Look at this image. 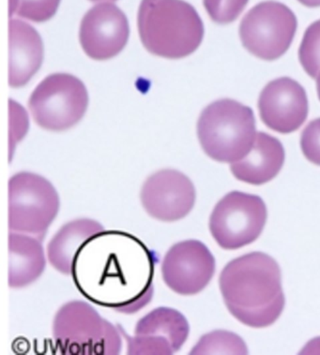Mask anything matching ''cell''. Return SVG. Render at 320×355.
Wrapping results in <instances>:
<instances>
[{
  "label": "cell",
  "instance_id": "6da1fadb",
  "mask_svg": "<svg viewBox=\"0 0 320 355\" xmlns=\"http://www.w3.org/2000/svg\"><path fill=\"white\" fill-rule=\"evenodd\" d=\"M156 261L153 250L132 234L103 231L80 250L71 277L93 303L132 314L153 298Z\"/></svg>",
  "mask_w": 320,
  "mask_h": 355
},
{
  "label": "cell",
  "instance_id": "7a4b0ae2",
  "mask_svg": "<svg viewBox=\"0 0 320 355\" xmlns=\"http://www.w3.org/2000/svg\"><path fill=\"white\" fill-rule=\"evenodd\" d=\"M219 284L229 312L248 327H269L285 308L281 269L265 253L252 252L230 261Z\"/></svg>",
  "mask_w": 320,
  "mask_h": 355
},
{
  "label": "cell",
  "instance_id": "3957f363",
  "mask_svg": "<svg viewBox=\"0 0 320 355\" xmlns=\"http://www.w3.org/2000/svg\"><path fill=\"white\" fill-rule=\"evenodd\" d=\"M138 31L149 52L171 60L193 54L204 37L201 18L183 0H142Z\"/></svg>",
  "mask_w": 320,
  "mask_h": 355
},
{
  "label": "cell",
  "instance_id": "277c9868",
  "mask_svg": "<svg viewBox=\"0 0 320 355\" xmlns=\"http://www.w3.org/2000/svg\"><path fill=\"white\" fill-rule=\"evenodd\" d=\"M257 135L254 112L230 98L210 104L197 123V135L205 153L226 164H234L246 157Z\"/></svg>",
  "mask_w": 320,
  "mask_h": 355
},
{
  "label": "cell",
  "instance_id": "5b68a950",
  "mask_svg": "<svg viewBox=\"0 0 320 355\" xmlns=\"http://www.w3.org/2000/svg\"><path fill=\"white\" fill-rule=\"evenodd\" d=\"M53 338L61 354H119L121 332L90 304L71 301L61 306L53 322Z\"/></svg>",
  "mask_w": 320,
  "mask_h": 355
},
{
  "label": "cell",
  "instance_id": "8992f818",
  "mask_svg": "<svg viewBox=\"0 0 320 355\" xmlns=\"http://www.w3.org/2000/svg\"><path fill=\"white\" fill-rule=\"evenodd\" d=\"M60 201L54 186L41 175L19 173L9 181V229L40 240L60 211Z\"/></svg>",
  "mask_w": 320,
  "mask_h": 355
},
{
  "label": "cell",
  "instance_id": "52a82bcc",
  "mask_svg": "<svg viewBox=\"0 0 320 355\" xmlns=\"http://www.w3.org/2000/svg\"><path fill=\"white\" fill-rule=\"evenodd\" d=\"M89 104L87 88L71 74L48 76L32 93L29 110L40 127L60 132L81 120Z\"/></svg>",
  "mask_w": 320,
  "mask_h": 355
},
{
  "label": "cell",
  "instance_id": "ba28073f",
  "mask_svg": "<svg viewBox=\"0 0 320 355\" xmlns=\"http://www.w3.org/2000/svg\"><path fill=\"white\" fill-rule=\"evenodd\" d=\"M297 28V18L289 7L280 2L264 1L242 18L239 38L251 54L273 61L289 49Z\"/></svg>",
  "mask_w": 320,
  "mask_h": 355
},
{
  "label": "cell",
  "instance_id": "9c48e42d",
  "mask_svg": "<svg viewBox=\"0 0 320 355\" xmlns=\"http://www.w3.org/2000/svg\"><path fill=\"white\" fill-rule=\"evenodd\" d=\"M266 221L267 207L260 196L232 191L213 209L210 231L221 248L238 250L260 237Z\"/></svg>",
  "mask_w": 320,
  "mask_h": 355
},
{
  "label": "cell",
  "instance_id": "30bf717a",
  "mask_svg": "<svg viewBox=\"0 0 320 355\" xmlns=\"http://www.w3.org/2000/svg\"><path fill=\"white\" fill-rule=\"evenodd\" d=\"M162 279L173 292L194 295L202 292L215 272V259L207 245L186 240L172 245L161 266Z\"/></svg>",
  "mask_w": 320,
  "mask_h": 355
},
{
  "label": "cell",
  "instance_id": "8fae6325",
  "mask_svg": "<svg viewBox=\"0 0 320 355\" xmlns=\"http://www.w3.org/2000/svg\"><path fill=\"white\" fill-rule=\"evenodd\" d=\"M193 182L178 171L161 170L149 176L140 192L141 204L151 218L164 223L183 220L196 204Z\"/></svg>",
  "mask_w": 320,
  "mask_h": 355
},
{
  "label": "cell",
  "instance_id": "7c38bea8",
  "mask_svg": "<svg viewBox=\"0 0 320 355\" xmlns=\"http://www.w3.org/2000/svg\"><path fill=\"white\" fill-rule=\"evenodd\" d=\"M128 344V354H174L186 343L190 332L188 321L180 311L158 308L138 321L135 336L119 328Z\"/></svg>",
  "mask_w": 320,
  "mask_h": 355
},
{
  "label": "cell",
  "instance_id": "4fadbf2b",
  "mask_svg": "<svg viewBox=\"0 0 320 355\" xmlns=\"http://www.w3.org/2000/svg\"><path fill=\"white\" fill-rule=\"evenodd\" d=\"M308 106L305 88L289 77L269 82L258 100L264 124L283 135L294 132L303 126L308 116Z\"/></svg>",
  "mask_w": 320,
  "mask_h": 355
},
{
  "label": "cell",
  "instance_id": "5bb4252c",
  "mask_svg": "<svg viewBox=\"0 0 320 355\" xmlns=\"http://www.w3.org/2000/svg\"><path fill=\"white\" fill-rule=\"evenodd\" d=\"M126 15L116 5L101 3L86 13L80 26L83 50L95 60H106L119 54L129 38Z\"/></svg>",
  "mask_w": 320,
  "mask_h": 355
},
{
  "label": "cell",
  "instance_id": "9a60e30c",
  "mask_svg": "<svg viewBox=\"0 0 320 355\" xmlns=\"http://www.w3.org/2000/svg\"><path fill=\"white\" fill-rule=\"evenodd\" d=\"M10 74L12 87L25 85L44 60V45L38 32L20 20L10 21Z\"/></svg>",
  "mask_w": 320,
  "mask_h": 355
},
{
  "label": "cell",
  "instance_id": "2e32d148",
  "mask_svg": "<svg viewBox=\"0 0 320 355\" xmlns=\"http://www.w3.org/2000/svg\"><path fill=\"white\" fill-rule=\"evenodd\" d=\"M281 141L265 132H258L254 146L241 161L231 164V172L242 182L262 185L273 180L285 162Z\"/></svg>",
  "mask_w": 320,
  "mask_h": 355
},
{
  "label": "cell",
  "instance_id": "e0dca14e",
  "mask_svg": "<svg viewBox=\"0 0 320 355\" xmlns=\"http://www.w3.org/2000/svg\"><path fill=\"white\" fill-rule=\"evenodd\" d=\"M103 231L102 224L90 218H79L66 223L47 245L50 264L60 273L71 276L80 250Z\"/></svg>",
  "mask_w": 320,
  "mask_h": 355
},
{
  "label": "cell",
  "instance_id": "ac0fdd59",
  "mask_svg": "<svg viewBox=\"0 0 320 355\" xmlns=\"http://www.w3.org/2000/svg\"><path fill=\"white\" fill-rule=\"evenodd\" d=\"M47 260L42 240L29 234H9V286L19 289L36 282L44 273Z\"/></svg>",
  "mask_w": 320,
  "mask_h": 355
},
{
  "label": "cell",
  "instance_id": "d6986e66",
  "mask_svg": "<svg viewBox=\"0 0 320 355\" xmlns=\"http://www.w3.org/2000/svg\"><path fill=\"white\" fill-rule=\"evenodd\" d=\"M246 344L236 334L214 331L200 338L190 354H247Z\"/></svg>",
  "mask_w": 320,
  "mask_h": 355
},
{
  "label": "cell",
  "instance_id": "ffe728a7",
  "mask_svg": "<svg viewBox=\"0 0 320 355\" xmlns=\"http://www.w3.org/2000/svg\"><path fill=\"white\" fill-rule=\"evenodd\" d=\"M298 60L305 73L317 79L320 73V20L306 29L298 49Z\"/></svg>",
  "mask_w": 320,
  "mask_h": 355
},
{
  "label": "cell",
  "instance_id": "44dd1931",
  "mask_svg": "<svg viewBox=\"0 0 320 355\" xmlns=\"http://www.w3.org/2000/svg\"><path fill=\"white\" fill-rule=\"evenodd\" d=\"M60 0H10V17L13 15L33 21L45 22L55 15Z\"/></svg>",
  "mask_w": 320,
  "mask_h": 355
},
{
  "label": "cell",
  "instance_id": "7402d4cb",
  "mask_svg": "<svg viewBox=\"0 0 320 355\" xmlns=\"http://www.w3.org/2000/svg\"><path fill=\"white\" fill-rule=\"evenodd\" d=\"M203 2L213 22L228 25L241 15L249 0H203Z\"/></svg>",
  "mask_w": 320,
  "mask_h": 355
},
{
  "label": "cell",
  "instance_id": "603a6c76",
  "mask_svg": "<svg viewBox=\"0 0 320 355\" xmlns=\"http://www.w3.org/2000/svg\"><path fill=\"white\" fill-rule=\"evenodd\" d=\"M301 148L309 162L320 166V119L309 123L303 130Z\"/></svg>",
  "mask_w": 320,
  "mask_h": 355
},
{
  "label": "cell",
  "instance_id": "cb8c5ba5",
  "mask_svg": "<svg viewBox=\"0 0 320 355\" xmlns=\"http://www.w3.org/2000/svg\"><path fill=\"white\" fill-rule=\"evenodd\" d=\"M301 4L305 5L308 8L320 7V0H298Z\"/></svg>",
  "mask_w": 320,
  "mask_h": 355
},
{
  "label": "cell",
  "instance_id": "d4e9b609",
  "mask_svg": "<svg viewBox=\"0 0 320 355\" xmlns=\"http://www.w3.org/2000/svg\"><path fill=\"white\" fill-rule=\"evenodd\" d=\"M317 95H319V101H320V73L319 76L317 77Z\"/></svg>",
  "mask_w": 320,
  "mask_h": 355
},
{
  "label": "cell",
  "instance_id": "484cf974",
  "mask_svg": "<svg viewBox=\"0 0 320 355\" xmlns=\"http://www.w3.org/2000/svg\"><path fill=\"white\" fill-rule=\"evenodd\" d=\"M90 1H93V2H99V1H116V0H90Z\"/></svg>",
  "mask_w": 320,
  "mask_h": 355
}]
</instances>
